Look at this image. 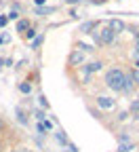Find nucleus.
Returning <instances> with one entry per match:
<instances>
[{
    "instance_id": "f257e3e1",
    "label": "nucleus",
    "mask_w": 139,
    "mask_h": 152,
    "mask_svg": "<svg viewBox=\"0 0 139 152\" xmlns=\"http://www.w3.org/2000/svg\"><path fill=\"white\" fill-rule=\"evenodd\" d=\"M124 72L122 70H110L108 74H106V85L112 89V91H122V85H124Z\"/></svg>"
},
{
    "instance_id": "f03ea898",
    "label": "nucleus",
    "mask_w": 139,
    "mask_h": 152,
    "mask_svg": "<svg viewBox=\"0 0 139 152\" xmlns=\"http://www.w3.org/2000/svg\"><path fill=\"white\" fill-rule=\"evenodd\" d=\"M133 148H135V144L131 142V137L127 135V133L118 135V152H131Z\"/></svg>"
},
{
    "instance_id": "7ed1b4c3",
    "label": "nucleus",
    "mask_w": 139,
    "mask_h": 152,
    "mask_svg": "<svg viewBox=\"0 0 139 152\" xmlns=\"http://www.w3.org/2000/svg\"><path fill=\"white\" fill-rule=\"evenodd\" d=\"M95 36H97V40L101 42V45H110V42L114 40V36H116V34H114L110 28H103V30H99Z\"/></svg>"
},
{
    "instance_id": "20e7f679",
    "label": "nucleus",
    "mask_w": 139,
    "mask_h": 152,
    "mask_svg": "<svg viewBox=\"0 0 139 152\" xmlns=\"http://www.w3.org/2000/svg\"><path fill=\"white\" fill-rule=\"evenodd\" d=\"M97 104H99V108H103V110H112V108L116 106V102H114L112 97H106V95L97 97Z\"/></svg>"
},
{
    "instance_id": "39448f33",
    "label": "nucleus",
    "mask_w": 139,
    "mask_h": 152,
    "mask_svg": "<svg viewBox=\"0 0 139 152\" xmlns=\"http://www.w3.org/2000/svg\"><path fill=\"white\" fill-rule=\"evenodd\" d=\"M114 34H118V32H122L124 30V23L120 21V19H112V21H110V26H108Z\"/></svg>"
},
{
    "instance_id": "423d86ee",
    "label": "nucleus",
    "mask_w": 139,
    "mask_h": 152,
    "mask_svg": "<svg viewBox=\"0 0 139 152\" xmlns=\"http://www.w3.org/2000/svg\"><path fill=\"white\" fill-rule=\"evenodd\" d=\"M135 89V80H133V76H124V85H122V91H133Z\"/></svg>"
},
{
    "instance_id": "0eeeda50",
    "label": "nucleus",
    "mask_w": 139,
    "mask_h": 152,
    "mask_svg": "<svg viewBox=\"0 0 139 152\" xmlns=\"http://www.w3.org/2000/svg\"><path fill=\"white\" fill-rule=\"evenodd\" d=\"M80 61H82V53L74 51V53L70 55V64H72V66H76V64H80Z\"/></svg>"
},
{
    "instance_id": "6e6552de",
    "label": "nucleus",
    "mask_w": 139,
    "mask_h": 152,
    "mask_svg": "<svg viewBox=\"0 0 139 152\" xmlns=\"http://www.w3.org/2000/svg\"><path fill=\"white\" fill-rule=\"evenodd\" d=\"M129 110H131V114H133L135 118H139V99H135V102L129 106Z\"/></svg>"
},
{
    "instance_id": "1a4fd4ad",
    "label": "nucleus",
    "mask_w": 139,
    "mask_h": 152,
    "mask_svg": "<svg viewBox=\"0 0 139 152\" xmlns=\"http://www.w3.org/2000/svg\"><path fill=\"white\" fill-rule=\"evenodd\" d=\"M101 66H103L101 61H93V64L87 66V72H89V74H91V72H97V70H101Z\"/></svg>"
},
{
    "instance_id": "9d476101",
    "label": "nucleus",
    "mask_w": 139,
    "mask_h": 152,
    "mask_svg": "<svg viewBox=\"0 0 139 152\" xmlns=\"http://www.w3.org/2000/svg\"><path fill=\"white\" fill-rule=\"evenodd\" d=\"M57 142H59V144H70V142H68V137H65V133H63V131H59V133H57Z\"/></svg>"
},
{
    "instance_id": "9b49d317",
    "label": "nucleus",
    "mask_w": 139,
    "mask_h": 152,
    "mask_svg": "<svg viewBox=\"0 0 139 152\" xmlns=\"http://www.w3.org/2000/svg\"><path fill=\"white\" fill-rule=\"evenodd\" d=\"M19 91H21V93H28V95H30V91H32L30 83H21V85H19Z\"/></svg>"
},
{
    "instance_id": "f8f14e48",
    "label": "nucleus",
    "mask_w": 139,
    "mask_h": 152,
    "mask_svg": "<svg viewBox=\"0 0 139 152\" xmlns=\"http://www.w3.org/2000/svg\"><path fill=\"white\" fill-rule=\"evenodd\" d=\"M93 28H95V23H93V21H91V23H84V26H82V28H80V32H84V34H87V32H91V30H93Z\"/></svg>"
},
{
    "instance_id": "ddd939ff",
    "label": "nucleus",
    "mask_w": 139,
    "mask_h": 152,
    "mask_svg": "<svg viewBox=\"0 0 139 152\" xmlns=\"http://www.w3.org/2000/svg\"><path fill=\"white\" fill-rule=\"evenodd\" d=\"M17 116H19V123H23V125L28 123V118L23 116V112H21V110H17Z\"/></svg>"
},
{
    "instance_id": "4468645a",
    "label": "nucleus",
    "mask_w": 139,
    "mask_h": 152,
    "mask_svg": "<svg viewBox=\"0 0 139 152\" xmlns=\"http://www.w3.org/2000/svg\"><path fill=\"white\" fill-rule=\"evenodd\" d=\"M25 28H28V21H19V23H17V30H19V32L25 30Z\"/></svg>"
},
{
    "instance_id": "2eb2a0df",
    "label": "nucleus",
    "mask_w": 139,
    "mask_h": 152,
    "mask_svg": "<svg viewBox=\"0 0 139 152\" xmlns=\"http://www.w3.org/2000/svg\"><path fill=\"white\" fill-rule=\"evenodd\" d=\"M9 40H11L9 34H0V42H9Z\"/></svg>"
},
{
    "instance_id": "dca6fc26",
    "label": "nucleus",
    "mask_w": 139,
    "mask_h": 152,
    "mask_svg": "<svg viewBox=\"0 0 139 152\" xmlns=\"http://www.w3.org/2000/svg\"><path fill=\"white\" fill-rule=\"evenodd\" d=\"M40 106H42V108H49V102H47V97H44V95L40 97Z\"/></svg>"
},
{
    "instance_id": "f3484780",
    "label": "nucleus",
    "mask_w": 139,
    "mask_h": 152,
    "mask_svg": "<svg viewBox=\"0 0 139 152\" xmlns=\"http://www.w3.org/2000/svg\"><path fill=\"white\" fill-rule=\"evenodd\" d=\"M7 21H9V19H7V15H2V17H0V28H2V26H7Z\"/></svg>"
},
{
    "instance_id": "a211bd4d",
    "label": "nucleus",
    "mask_w": 139,
    "mask_h": 152,
    "mask_svg": "<svg viewBox=\"0 0 139 152\" xmlns=\"http://www.w3.org/2000/svg\"><path fill=\"white\" fill-rule=\"evenodd\" d=\"M53 9H38V15H44V13H51Z\"/></svg>"
},
{
    "instance_id": "6ab92c4d",
    "label": "nucleus",
    "mask_w": 139,
    "mask_h": 152,
    "mask_svg": "<svg viewBox=\"0 0 139 152\" xmlns=\"http://www.w3.org/2000/svg\"><path fill=\"white\" fill-rule=\"evenodd\" d=\"M131 76H133V80H137V83H139V70H135Z\"/></svg>"
},
{
    "instance_id": "aec40b11",
    "label": "nucleus",
    "mask_w": 139,
    "mask_h": 152,
    "mask_svg": "<svg viewBox=\"0 0 139 152\" xmlns=\"http://www.w3.org/2000/svg\"><path fill=\"white\" fill-rule=\"evenodd\" d=\"M93 2H97V4H101V2H106V0H93Z\"/></svg>"
},
{
    "instance_id": "412c9836",
    "label": "nucleus",
    "mask_w": 139,
    "mask_h": 152,
    "mask_svg": "<svg viewBox=\"0 0 139 152\" xmlns=\"http://www.w3.org/2000/svg\"><path fill=\"white\" fill-rule=\"evenodd\" d=\"M135 55H137V57H139V45H137V49H135Z\"/></svg>"
},
{
    "instance_id": "4be33fe9",
    "label": "nucleus",
    "mask_w": 139,
    "mask_h": 152,
    "mask_svg": "<svg viewBox=\"0 0 139 152\" xmlns=\"http://www.w3.org/2000/svg\"><path fill=\"white\" fill-rule=\"evenodd\" d=\"M36 4H44V0H36Z\"/></svg>"
},
{
    "instance_id": "5701e85b",
    "label": "nucleus",
    "mask_w": 139,
    "mask_h": 152,
    "mask_svg": "<svg viewBox=\"0 0 139 152\" xmlns=\"http://www.w3.org/2000/svg\"><path fill=\"white\" fill-rule=\"evenodd\" d=\"M135 38H137V45H139V32H137V34H135Z\"/></svg>"
},
{
    "instance_id": "b1692460",
    "label": "nucleus",
    "mask_w": 139,
    "mask_h": 152,
    "mask_svg": "<svg viewBox=\"0 0 139 152\" xmlns=\"http://www.w3.org/2000/svg\"><path fill=\"white\" fill-rule=\"evenodd\" d=\"M0 129H4V123H2V121H0Z\"/></svg>"
},
{
    "instance_id": "393cba45",
    "label": "nucleus",
    "mask_w": 139,
    "mask_h": 152,
    "mask_svg": "<svg viewBox=\"0 0 139 152\" xmlns=\"http://www.w3.org/2000/svg\"><path fill=\"white\" fill-rule=\"evenodd\" d=\"M68 2H72V4H74V2H78V0H68Z\"/></svg>"
},
{
    "instance_id": "a878e982",
    "label": "nucleus",
    "mask_w": 139,
    "mask_h": 152,
    "mask_svg": "<svg viewBox=\"0 0 139 152\" xmlns=\"http://www.w3.org/2000/svg\"><path fill=\"white\" fill-rule=\"evenodd\" d=\"M0 150H2V142H0Z\"/></svg>"
},
{
    "instance_id": "bb28decb",
    "label": "nucleus",
    "mask_w": 139,
    "mask_h": 152,
    "mask_svg": "<svg viewBox=\"0 0 139 152\" xmlns=\"http://www.w3.org/2000/svg\"><path fill=\"white\" fill-rule=\"evenodd\" d=\"M137 70H139V61H137Z\"/></svg>"
},
{
    "instance_id": "cd10ccee",
    "label": "nucleus",
    "mask_w": 139,
    "mask_h": 152,
    "mask_svg": "<svg viewBox=\"0 0 139 152\" xmlns=\"http://www.w3.org/2000/svg\"><path fill=\"white\" fill-rule=\"evenodd\" d=\"M17 152H23V150H17Z\"/></svg>"
}]
</instances>
